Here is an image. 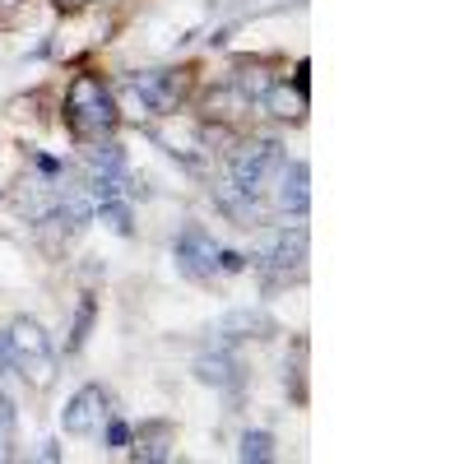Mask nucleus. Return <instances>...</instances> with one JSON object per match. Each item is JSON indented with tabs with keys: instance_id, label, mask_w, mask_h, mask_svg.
Instances as JSON below:
<instances>
[{
	"instance_id": "obj_12",
	"label": "nucleus",
	"mask_w": 464,
	"mask_h": 464,
	"mask_svg": "<svg viewBox=\"0 0 464 464\" xmlns=\"http://www.w3.org/2000/svg\"><path fill=\"white\" fill-rule=\"evenodd\" d=\"M153 140H159L168 153H177L181 163H200V153H205V130L190 126V121H168V126L153 130Z\"/></svg>"
},
{
	"instance_id": "obj_17",
	"label": "nucleus",
	"mask_w": 464,
	"mask_h": 464,
	"mask_svg": "<svg viewBox=\"0 0 464 464\" xmlns=\"http://www.w3.org/2000/svg\"><path fill=\"white\" fill-rule=\"evenodd\" d=\"M93 316H98V302H93V293H84V297H80V306H74L65 353H80V348H84V339H89V330H93Z\"/></svg>"
},
{
	"instance_id": "obj_14",
	"label": "nucleus",
	"mask_w": 464,
	"mask_h": 464,
	"mask_svg": "<svg viewBox=\"0 0 464 464\" xmlns=\"http://www.w3.org/2000/svg\"><path fill=\"white\" fill-rule=\"evenodd\" d=\"M265 111L269 116H279V121H302L306 116V89H297V84H288V80H275L265 89Z\"/></svg>"
},
{
	"instance_id": "obj_26",
	"label": "nucleus",
	"mask_w": 464,
	"mask_h": 464,
	"mask_svg": "<svg viewBox=\"0 0 464 464\" xmlns=\"http://www.w3.org/2000/svg\"><path fill=\"white\" fill-rule=\"evenodd\" d=\"M89 0H61V10H84Z\"/></svg>"
},
{
	"instance_id": "obj_8",
	"label": "nucleus",
	"mask_w": 464,
	"mask_h": 464,
	"mask_svg": "<svg viewBox=\"0 0 464 464\" xmlns=\"http://www.w3.org/2000/svg\"><path fill=\"white\" fill-rule=\"evenodd\" d=\"M275 205L293 218H306V209H312V168L302 159H284V168L275 172Z\"/></svg>"
},
{
	"instance_id": "obj_28",
	"label": "nucleus",
	"mask_w": 464,
	"mask_h": 464,
	"mask_svg": "<svg viewBox=\"0 0 464 464\" xmlns=\"http://www.w3.org/2000/svg\"><path fill=\"white\" fill-rule=\"evenodd\" d=\"M0 459H5V455H0Z\"/></svg>"
},
{
	"instance_id": "obj_19",
	"label": "nucleus",
	"mask_w": 464,
	"mask_h": 464,
	"mask_svg": "<svg viewBox=\"0 0 464 464\" xmlns=\"http://www.w3.org/2000/svg\"><path fill=\"white\" fill-rule=\"evenodd\" d=\"M237 459H246V464H269V459H275V437H269V432H242Z\"/></svg>"
},
{
	"instance_id": "obj_7",
	"label": "nucleus",
	"mask_w": 464,
	"mask_h": 464,
	"mask_svg": "<svg viewBox=\"0 0 464 464\" xmlns=\"http://www.w3.org/2000/svg\"><path fill=\"white\" fill-rule=\"evenodd\" d=\"M107 413H111V395L102 391L98 381H89V385H80V391L65 400L61 422H65V432H70V437H89V432L102 428V418H107Z\"/></svg>"
},
{
	"instance_id": "obj_4",
	"label": "nucleus",
	"mask_w": 464,
	"mask_h": 464,
	"mask_svg": "<svg viewBox=\"0 0 464 464\" xmlns=\"http://www.w3.org/2000/svg\"><path fill=\"white\" fill-rule=\"evenodd\" d=\"M306 227H284L265 242V251L256 256V265L265 269V288H284L288 279H302L306 275Z\"/></svg>"
},
{
	"instance_id": "obj_24",
	"label": "nucleus",
	"mask_w": 464,
	"mask_h": 464,
	"mask_svg": "<svg viewBox=\"0 0 464 464\" xmlns=\"http://www.w3.org/2000/svg\"><path fill=\"white\" fill-rule=\"evenodd\" d=\"M14 372V362H10V339H5V330H0V381H5Z\"/></svg>"
},
{
	"instance_id": "obj_11",
	"label": "nucleus",
	"mask_w": 464,
	"mask_h": 464,
	"mask_svg": "<svg viewBox=\"0 0 464 464\" xmlns=\"http://www.w3.org/2000/svg\"><path fill=\"white\" fill-rule=\"evenodd\" d=\"M190 372H196V381L214 385V391H237V385H242V367H237V358L223 353V348H205Z\"/></svg>"
},
{
	"instance_id": "obj_2",
	"label": "nucleus",
	"mask_w": 464,
	"mask_h": 464,
	"mask_svg": "<svg viewBox=\"0 0 464 464\" xmlns=\"http://www.w3.org/2000/svg\"><path fill=\"white\" fill-rule=\"evenodd\" d=\"M10 362L14 372L33 385V391H52V381H56V353H52V339L43 330V321L37 316H14L10 330Z\"/></svg>"
},
{
	"instance_id": "obj_27",
	"label": "nucleus",
	"mask_w": 464,
	"mask_h": 464,
	"mask_svg": "<svg viewBox=\"0 0 464 464\" xmlns=\"http://www.w3.org/2000/svg\"><path fill=\"white\" fill-rule=\"evenodd\" d=\"M14 5H19V0H0V14H10Z\"/></svg>"
},
{
	"instance_id": "obj_1",
	"label": "nucleus",
	"mask_w": 464,
	"mask_h": 464,
	"mask_svg": "<svg viewBox=\"0 0 464 464\" xmlns=\"http://www.w3.org/2000/svg\"><path fill=\"white\" fill-rule=\"evenodd\" d=\"M65 121L80 140H107L121 121V102L111 98L98 74H74L65 89Z\"/></svg>"
},
{
	"instance_id": "obj_23",
	"label": "nucleus",
	"mask_w": 464,
	"mask_h": 464,
	"mask_svg": "<svg viewBox=\"0 0 464 464\" xmlns=\"http://www.w3.org/2000/svg\"><path fill=\"white\" fill-rule=\"evenodd\" d=\"M246 260H251V256H242V251H223V246H218V269H223V275H242Z\"/></svg>"
},
{
	"instance_id": "obj_10",
	"label": "nucleus",
	"mask_w": 464,
	"mask_h": 464,
	"mask_svg": "<svg viewBox=\"0 0 464 464\" xmlns=\"http://www.w3.org/2000/svg\"><path fill=\"white\" fill-rule=\"evenodd\" d=\"M214 205L237 223V227H260L265 223V205H260V196H246L242 186H232V181H218L214 186Z\"/></svg>"
},
{
	"instance_id": "obj_16",
	"label": "nucleus",
	"mask_w": 464,
	"mask_h": 464,
	"mask_svg": "<svg viewBox=\"0 0 464 464\" xmlns=\"http://www.w3.org/2000/svg\"><path fill=\"white\" fill-rule=\"evenodd\" d=\"M84 163H89V172H116V177L130 172V168H126V149L111 144V140H89Z\"/></svg>"
},
{
	"instance_id": "obj_25",
	"label": "nucleus",
	"mask_w": 464,
	"mask_h": 464,
	"mask_svg": "<svg viewBox=\"0 0 464 464\" xmlns=\"http://www.w3.org/2000/svg\"><path fill=\"white\" fill-rule=\"evenodd\" d=\"M37 455H43V459H61V446L56 441H43V450H37Z\"/></svg>"
},
{
	"instance_id": "obj_18",
	"label": "nucleus",
	"mask_w": 464,
	"mask_h": 464,
	"mask_svg": "<svg viewBox=\"0 0 464 464\" xmlns=\"http://www.w3.org/2000/svg\"><path fill=\"white\" fill-rule=\"evenodd\" d=\"M93 218H98L102 227H111L116 237H130V232H135V214H130L126 200H102V205L93 209Z\"/></svg>"
},
{
	"instance_id": "obj_13",
	"label": "nucleus",
	"mask_w": 464,
	"mask_h": 464,
	"mask_svg": "<svg viewBox=\"0 0 464 464\" xmlns=\"http://www.w3.org/2000/svg\"><path fill=\"white\" fill-rule=\"evenodd\" d=\"M130 441H135V459H144V464H163V459H172V422H140V432H130Z\"/></svg>"
},
{
	"instance_id": "obj_6",
	"label": "nucleus",
	"mask_w": 464,
	"mask_h": 464,
	"mask_svg": "<svg viewBox=\"0 0 464 464\" xmlns=\"http://www.w3.org/2000/svg\"><path fill=\"white\" fill-rule=\"evenodd\" d=\"M186 89H190V70H144L130 80V93L144 102V111H159V116H172Z\"/></svg>"
},
{
	"instance_id": "obj_15",
	"label": "nucleus",
	"mask_w": 464,
	"mask_h": 464,
	"mask_svg": "<svg viewBox=\"0 0 464 464\" xmlns=\"http://www.w3.org/2000/svg\"><path fill=\"white\" fill-rule=\"evenodd\" d=\"M269 84H275V80H269L265 61H237V70H232V89H237L246 102H260Z\"/></svg>"
},
{
	"instance_id": "obj_3",
	"label": "nucleus",
	"mask_w": 464,
	"mask_h": 464,
	"mask_svg": "<svg viewBox=\"0 0 464 464\" xmlns=\"http://www.w3.org/2000/svg\"><path fill=\"white\" fill-rule=\"evenodd\" d=\"M284 168V144L279 140H246L227 149V181L242 186L246 196H265V186Z\"/></svg>"
},
{
	"instance_id": "obj_5",
	"label": "nucleus",
	"mask_w": 464,
	"mask_h": 464,
	"mask_svg": "<svg viewBox=\"0 0 464 464\" xmlns=\"http://www.w3.org/2000/svg\"><path fill=\"white\" fill-rule=\"evenodd\" d=\"M172 256H177V269H181V275L196 279V284H209L214 269H218V242H214V232L200 227V223H186V227L177 232Z\"/></svg>"
},
{
	"instance_id": "obj_9",
	"label": "nucleus",
	"mask_w": 464,
	"mask_h": 464,
	"mask_svg": "<svg viewBox=\"0 0 464 464\" xmlns=\"http://www.w3.org/2000/svg\"><path fill=\"white\" fill-rule=\"evenodd\" d=\"M275 330L279 325H275V316H269L265 306H232V312L218 321V334L232 339V343L237 339H269Z\"/></svg>"
},
{
	"instance_id": "obj_22",
	"label": "nucleus",
	"mask_w": 464,
	"mask_h": 464,
	"mask_svg": "<svg viewBox=\"0 0 464 464\" xmlns=\"http://www.w3.org/2000/svg\"><path fill=\"white\" fill-rule=\"evenodd\" d=\"M130 432H135L130 422H121V418H111V422H107V446H111V450H121V446H130Z\"/></svg>"
},
{
	"instance_id": "obj_20",
	"label": "nucleus",
	"mask_w": 464,
	"mask_h": 464,
	"mask_svg": "<svg viewBox=\"0 0 464 464\" xmlns=\"http://www.w3.org/2000/svg\"><path fill=\"white\" fill-rule=\"evenodd\" d=\"M205 107H209V116H218V121H232V116H242L251 102H246L237 89H218V93L205 98Z\"/></svg>"
},
{
	"instance_id": "obj_21",
	"label": "nucleus",
	"mask_w": 464,
	"mask_h": 464,
	"mask_svg": "<svg viewBox=\"0 0 464 464\" xmlns=\"http://www.w3.org/2000/svg\"><path fill=\"white\" fill-rule=\"evenodd\" d=\"M14 428H19V413H14V400L0 391V455L10 459V446H14Z\"/></svg>"
}]
</instances>
